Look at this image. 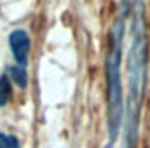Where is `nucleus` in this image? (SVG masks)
<instances>
[{"mask_svg": "<svg viewBox=\"0 0 150 148\" xmlns=\"http://www.w3.org/2000/svg\"><path fill=\"white\" fill-rule=\"evenodd\" d=\"M133 0H120L119 14L108 33V49L105 54V77H107V127H108V145L112 148L119 131L122 127L124 115V91H122V47L126 19L129 16Z\"/></svg>", "mask_w": 150, "mask_h": 148, "instance_id": "2", "label": "nucleus"}, {"mask_svg": "<svg viewBox=\"0 0 150 148\" xmlns=\"http://www.w3.org/2000/svg\"><path fill=\"white\" fill-rule=\"evenodd\" d=\"M5 75H7L9 80L14 82L19 89H26V87H28V72H26V68L18 66V65H11V66L5 68Z\"/></svg>", "mask_w": 150, "mask_h": 148, "instance_id": "4", "label": "nucleus"}, {"mask_svg": "<svg viewBox=\"0 0 150 148\" xmlns=\"http://www.w3.org/2000/svg\"><path fill=\"white\" fill-rule=\"evenodd\" d=\"M11 96H12V82L4 73L0 77V108H4L11 101Z\"/></svg>", "mask_w": 150, "mask_h": 148, "instance_id": "5", "label": "nucleus"}, {"mask_svg": "<svg viewBox=\"0 0 150 148\" xmlns=\"http://www.w3.org/2000/svg\"><path fill=\"white\" fill-rule=\"evenodd\" d=\"M131 47L127 52V94L124 98L122 125L126 134L124 148H138L140 120L147 84V61H149V35L145 25L143 0L131 4Z\"/></svg>", "mask_w": 150, "mask_h": 148, "instance_id": "1", "label": "nucleus"}, {"mask_svg": "<svg viewBox=\"0 0 150 148\" xmlns=\"http://www.w3.org/2000/svg\"><path fill=\"white\" fill-rule=\"evenodd\" d=\"M9 47H11V52H12V58H14L16 65L26 68L28 59H30V47H32L30 33L23 28L12 30L9 33Z\"/></svg>", "mask_w": 150, "mask_h": 148, "instance_id": "3", "label": "nucleus"}, {"mask_svg": "<svg viewBox=\"0 0 150 148\" xmlns=\"http://www.w3.org/2000/svg\"><path fill=\"white\" fill-rule=\"evenodd\" d=\"M0 148H21V145H19V140L14 134L0 132Z\"/></svg>", "mask_w": 150, "mask_h": 148, "instance_id": "6", "label": "nucleus"}]
</instances>
